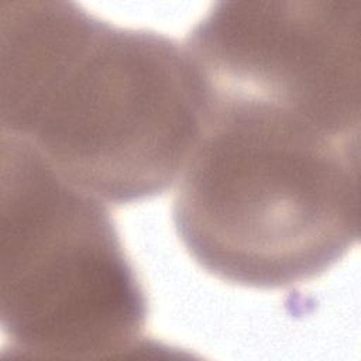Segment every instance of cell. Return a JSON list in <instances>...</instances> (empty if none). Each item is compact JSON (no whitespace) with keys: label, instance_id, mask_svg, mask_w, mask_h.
<instances>
[{"label":"cell","instance_id":"cell-1","mask_svg":"<svg viewBox=\"0 0 361 361\" xmlns=\"http://www.w3.org/2000/svg\"><path fill=\"white\" fill-rule=\"evenodd\" d=\"M0 124L111 204L169 189L200 134L183 47L58 0L0 4Z\"/></svg>","mask_w":361,"mask_h":361},{"label":"cell","instance_id":"cell-2","mask_svg":"<svg viewBox=\"0 0 361 361\" xmlns=\"http://www.w3.org/2000/svg\"><path fill=\"white\" fill-rule=\"evenodd\" d=\"M360 151L231 127L204 128L172 216L193 259L255 289L317 278L360 237Z\"/></svg>","mask_w":361,"mask_h":361},{"label":"cell","instance_id":"cell-3","mask_svg":"<svg viewBox=\"0 0 361 361\" xmlns=\"http://www.w3.org/2000/svg\"><path fill=\"white\" fill-rule=\"evenodd\" d=\"M3 355L96 360L151 350L145 292L106 203L1 135Z\"/></svg>","mask_w":361,"mask_h":361},{"label":"cell","instance_id":"cell-4","mask_svg":"<svg viewBox=\"0 0 361 361\" xmlns=\"http://www.w3.org/2000/svg\"><path fill=\"white\" fill-rule=\"evenodd\" d=\"M361 0L220 1L183 47L200 121L360 144Z\"/></svg>","mask_w":361,"mask_h":361}]
</instances>
